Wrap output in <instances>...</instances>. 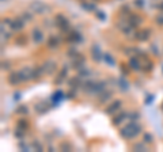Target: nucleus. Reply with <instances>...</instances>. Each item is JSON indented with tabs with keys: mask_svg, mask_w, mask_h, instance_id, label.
Returning a JSON list of instances; mask_svg holds the SVG:
<instances>
[{
	"mask_svg": "<svg viewBox=\"0 0 163 152\" xmlns=\"http://www.w3.org/2000/svg\"><path fill=\"white\" fill-rule=\"evenodd\" d=\"M141 133V126L139 124H136V121H131L128 125H125V128L120 130L121 137L124 138H133L137 135Z\"/></svg>",
	"mask_w": 163,
	"mask_h": 152,
	"instance_id": "nucleus-1",
	"label": "nucleus"
},
{
	"mask_svg": "<svg viewBox=\"0 0 163 152\" xmlns=\"http://www.w3.org/2000/svg\"><path fill=\"white\" fill-rule=\"evenodd\" d=\"M30 10L34 12V14H38V15H42L45 12H48L49 10V6L45 4L44 2H39V0H34L30 3Z\"/></svg>",
	"mask_w": 163,
	"mask_h": 152,
	"instance_id": "nucleus-2",
	"label": "nucleus"
},
{
	"mask_svg": "<svg viewBox=\"0 0 163 152\" xmlns=\"http://www.w3.org/2000/svg\"><path fill=\"white\" fill-rule=\"evenodd\" d=\"M54 23H56L57 27H59L60 30H61L63 33H65V34H67L68 31L71 30V27H69V22H68V19L64 17V15H61V14L56 15V20H54Z\"/></svg>",
	"mask_w": 163,
	"mask_h": 152,
	"instance_id": "nucleus-3",
	"label": "nucleus"
},
{
	"mask_svg": "<svg viewBox=\"0 0 163 152\" xmlns=\"http://www.w3.org/2000/svg\"><path fill=\"white\" fill-rule=\"evenodd\" d=\"M65 40L68 42H72V44H82L83 42V37L79 31H75V30H69L67 33V38Z\"/></svg>",
	"mask_w": 163,
	"mask_h": 152,
	"instance_id": "nucleus-4",
	"label": "nucleus"
},
{
	"mask_svg": "<svg viewBox=\"0 0 163 152\" xmlns=\"http://www.w3.org/2000/svg\"><path fill=\"white\" fill-rule=\"evenodd\" d=\"M117 26H118V29L121 30V33L125 34V35H131V34H132V31L135 30V27H133V26L131 25L129 22H128V19L118 22V23H117Z\"/></svg>",
	"mask_w": 163,
	"mask_h": 152,
	"instance_id": "nucleus-5",
	"label": "nucleus"
},
{
	"mask_svg": "<svg viewBox=\"0 0 163 152\" xmlns=\"http://www.w3.org/2000/svg\"><path fill=\"white\" fill-rule=\"evenodd\" d=\"M149 35H151V30H148V29H143V30H137L135 33V40L139 41V42H144V41H147L149 38Z\"/></svg>",
	"mask_w": 163,
	"mask_h": 152,
	"instance_id": "nucleus-6",
	"label": "nucleus"
},
{
	"mask_svg": "<svg viewBox=\"0 0 163 152\" xmlns=\"http://www.w3.org/2000/svg\"><path fill=\"white\" fill-rule=\"evenodd\" d=\"M121 107H122V102H121L120 99H115L113 103H110L109 106L105 109V113H106V114H109V116H112V114H114L115 111H118Z\"/></svg>",
	"mask_w": 163,
	"mask_h": 152,
	"instance_id": "nucleus-7",
	"label": "nucleus"
},
{
	"mask_svg": "<svg viewBox=\"0 0 163 152\" xmlns=\"http://www.w3.org/2000/svg\"><path fill=\"white\" fill-rule=\"evenodd\" d=\"M41 67H42L45 75H52V73H54L57 69V64L54 61H45Z\"/></svg>",
	"mask_w": 163,
	"mask_h": 152,
	"instance_id": "nucleus-8",
	"label": "nucleus"
},
{
	"mask_svg": "<svg viewBox=\"0 0 163 152\" xmlns=\"http://www.w3.org/2000/svg\"><path fill=\"white\" fill-rule=\"evenodd\" d=\"M85 62H86V57L82 56V54H78V56L75 57V59H72V65L71 67L73 68V69H82V68L85 67Z\"/></svg>",
	"mask_w": 163,
	"mask_h": 152,
	"instance_id": "nucleus-9",
	"label": "nucleus"
},
{
	"mask_svg": "<svg viewBox=\"0 0 163 152\" xmlns=\"http://www.w3.org/2000/svg\"><path fill=\"white\" fill-rule=\"evenodd\" d=\"M10 26H11V30L15 31V33H18V31L23 30V27H25V20H23V18H18V19H14L11 23H10Z\"/></svg>",
	"mask_w": 163,
	"mask_h": 152,
	"instance_id": "nucleus-10",
	"label": "nucleus"
},
{
	"mask_svg": "<svg viewBox=\"0 0 163 152\" xmlns=\"http://www.w3.org/2000/svg\"><path fill=\"white\" fill-rule=\"evenodd\" d=\"M20 79L22 82H27V80H31V75H33V68L30 67H23L22 69L19 71Z\"/></svg>",
	"mask_w": 163,
	"mask_h": 152,
	"instance_id": "nucleus-11",
	"label": "nucleus"
},
{
	"mask_svg": "<svg viewBox=\"0 0 163 152\" xmlns=\"http://www.w3.org/2000/svg\"><path fill=\"white\" fill-rule=\"evenodd\" d=\"M68 69H69V67H68V65H64V67L61 68V71H60V72H59V75H57V78H56V79H54V84H61V83L64 82L65 79H67Z\"/></svg>",
	"mask_w": 163,
	"mask_h": 152,
	"instance_id": "nucleus-12",
	"label": "nucleus"
},
{
	"mask_svg": "<svg viewBox=\"0 0 163 152\" xmlns=\"http://www.w3.org/2000/svg\"><path fill=\"white\" fill-rule=\"evenodd\" d=\"M91 56H93V59L95 60V61H101V60H103V53H102L101 48H99V45H93V48H91Z\"/></svg>",
	"mask_w": 163,
	"mask_h": 152,
	"instance_id": "nucleus-13",
	"label": "nucleus"
},
{
	"mask_svg": "<svg viewBox=\"0 0 163 152\" xmlns=\"http://www.w3.org/2000/svg\"><path fill=\"white\" fill-rule=\"evenodd\" d=\"M7 82L10 83L11 86H18L20 82H22V79H20V75H19V71L18 72H11L8 75V78H7Z\"/></svg>",
	"mask_w": 163,
	"mask_h": 152,
	"instance_id": "nucleus-14",
	"label": "nucleus"
},
{
	"mask_svg": "<svg viewBox=\"0 0 163 152\" xmlns=\"http://www.w3.org/2000/svg\"><path fill=\"white\" fill-rule=\"evenodd\" d=\"M65 96V94L63 93L61 90H57L56 93H53L52 94V96H51V102H52V105L53 106H57V105L60 103V102L63 101V98Z\"/></svg>",
	"mask_w": 163,
	"mask_h": 152,
	"instance_id": "nucleus-15",
	"label": "nucleus"
},
{
	"mask_svg": "<svg viewBox=\"0 0 163 152\" xmlns=\"http://www.w3.org/2000/svg\"><path fill=\"white\" fill-rule=\"evenodd\" d=\"M128 22H129L131 25L136 29V27H139V26L143 23V18H141L140 15H137V14H131L129 17H128Z\"/></svg>",
	"mask_w": 163,
	"mask_h": 152,
	"instance_id": "nucleus-16",
	"label": "nucleus"
},
{
	"mask_svg": "<svg viewBox=\"0 0 163 152\" xmlns=\"http://www.w3.org/2000/svg\"><path fill=\"white\" fill-rule=\"evenodd\" d=\"M60 42H61V40H60V37L57 35H51L48 38V42H46V45H48L49 49H56L60 46Z\"/></svg>",
	"mask_w": 163,
	"mask_h": 152,
	"instance_id": "nucleus-17",
	"label": "nucleus"
},
{
	"mask_svg": "<svg viewBox=\"0 0 163 152\" xmlns=\"http://www.w3.org/2000/svg\"><path fill=\"white\" fill-rule=\"evenodd\" d=\"M82 90L85 91L88 95H93L95 94V82H86L82 84Z\"/></svg>",
	"mask_w": 163,
	"mask_h": 152,
	"instance_id": "nucleus-18",
	"label": "nucleus"
},
{
	"mask_svg": "<svg viewBox=\"0 0 163 152\" xmlns=\"http://www.w3.org/2000/svg\"><path fill=\"white\" fill-rule=\"evenodd\" d=\"M31 35H33V42L34 44H42L44 42V33H42V30H39V29H34L33 33H31Z\"/></svg>",
	"mask_w": 163,
	"mask_h": 152,
	"instance_id": "nucleus-19",
	"label": "nucleus"
},
{
	"mask_svg": "<svg viewBox=\"0 0 163 152\" xmlns=\"http://www.w3.org/2000/svg\"><path fill=\"white\" fill-rule=\"evenodd\" d=\"M128 64H129V68H132V69H135V71L143 69V65H141L140 59H139V57H131V60H129Z\"/></svg>",
	"mask_w": 163,
	"mask_h": 152,
	"instance_id": "nucleus-20",
	"label": "nucleus"
},
{
	"mask_svg": "<svg viewBox=\"0 0 163 152\" xmlns=\"http://www.w3.org/2000/svg\"><path fill=\"white\" fill-rule=\"evenodd\" d=\"M68 84H69L71 88H75V90H78L79 87H82V78L80 76H73V78H71L69 82H68Z\"/></svg>",
	"mask_w": 163,
	"mask_h": 152,
	"instance_id": "nucleus-21",
	"label": "nucleus"
},
{
	"mask_svg": "<svg viewBox=\"0 0 163 152\" xmlns=\"http://www.w3.org/2000/svg\"><path fill=\"white\" fill-rule=\"evenodd\" d=\"M125 118H128V113L121 111V113H118L117 116H114V118H113L112 122H113V125H120Z\"/></svg>",
	"mask_w": 163,
	"mask_h": 152,
	"instance_id": "nucleus-22",
	"label": "nucleus"
},
{
	"mask_svg": "<svg viewBox=\"0 0 163 152\" xmlns=\"http://www.w3.org/2000/svg\"><path fill=\"white\" fill-rule=\"evenodd\" d=\"M44 73V69L42 67H34L33 68V75H31V80H37V79H41Z\"/></svg>",
	"mask_w": 163,
	"mask_h": 152,
	"instance_id": "nucleus-23",
	"label": "nucleus"
},
{
	"mask_svg": "<svg viewBox=\"0 0 163 152\" xmlns=\"http://www.w3.org/2000/svg\"><path fill=\"white\" fill-rule=\"evenodd\" d=\"M112 95H113V93L112 91H102L101 94H99V98H98V101H99V103H106L107 101H109L110 98H112Z\"/></svg>",
	"mask_w": 163,
	"mask_h": 152,
	"instance_id": "nucleus-24",
	"label": "nucleus"
},
{
	"mask_svg": "<svg viewBox=\"0 0 163 152\" xmlns=\"http://www.w3.org/2000/svg\"><path fill=\"white\" fill-rule=\"evenodd\" d=\"M48 110H49V103H46V102H39L35 106V111L39 113V114H44V113H46Z\"/></svg>",
	"mask_w": 163,
	"mask_h": 152,
	"instance_id": "nucleus-25",
	"label": "nucleus"
},
{
	"mask_svg": "<svg viewBox=\"0 0 163 152\" xmlns=\"http://www.w3.org/2000/svg\"><path fill=\"white\" fill-rule=\"evenodd\" d=\"M117 84L120 86V88L122 91H128V90H129V83H128V80L125 79L124 76H121L120 79L117 80Z\"/></svg>",
	"mask_w": 163,
	"mask_h": 152,
	"instance_id": "nucleus-26",
	"label": "nucleus"
},
{
	"mask_svg": "<svg viewBox=\"0 0 163 152\" xmlns=\"http://www.w3.org/2000/svg\"><path fill=\"white\" fill-rule=\"evenodd\" d=\"M17 128L26 132V129H29V121L26 118H19L18 120V122H17Z\"/></svg>",
	"mask_w": 163,
	"mask_h": 152,
	"instance_id": "nucleus-27",
	"label": "nucleus"
},
{
	"mask_svg": "<svg viewBox=\"0 0 163 152\" xmlns=\"http://www.w3.org/2000/svg\"><path fill=\"white\" fill-rule=\"evenodd\" d=\"M103 61L106 62L109 67H114V65H115V60L113 59L110 53H103Z\"/></svg>",
	"mask_w": 163,
	"mask_h": 152,
	"instance_id": "nucleus-28",
	"label": "nucleus"
},
{
	"mask_svg": "<svg viewBox=\"0 0 163 152\" xmlns=\"http://www.w3.org/2000/svg\"><path fill=\"white\" fill-rule=\"evenodd\" d=\"M80 6H82V8H85L86 11H97V6L95 4H93V3H87V2H82L80 3Z\"/></svg>",
	"mask_w": 163,
	"mask_h": 152,
	"instance_id": "nucleus-29",
	"label": "nucleus"
},
{
	"mask_svg": "<svg viewBox=\"0 0 163 152\" xmlns=\"http://www.w3.org/2000/svg\"><path fill=\"white\" fill-rule=\"evenodd\" d=\"M106 90V82H95V94H101Z\"/></svg>",
	"mask_w": 163,
	"mask_h": 152,
	"instance_id": "nucleus-30",
	"label": "nucleus"
},
{
	"mask_svg": "<svg viewBox=\"0 0 163 152\" xmlns=\"http://www.w3.org/2000/svg\"><path fill=\"white\" fill-rule=\"evenodd\" d=\"M17 114H19V116H26V114H29L27 106H25V105H20L19 107H17Z\"/></svg>",
	"mask_w": 163,
	"mask_h": 152,
	"instance_id": "nucleus-31",
	"label": "nucleus"
},
{
	"mask_svg": "<svg viewBox=\"0 0 163 152\" xmlns=\"http://www.w3.org/2000/svg\"><path fill=\"white\" fill-rule=\"evenodd\" d=\"M91 75V71L90 69H87V68H82V69H79V76L80 78H88V76Z\"/></svg>",
	"mask_w": 163,
	"mask_h": 152,
	"instance_id": "nucleus-32",
	"label": "nucleus"
},
{
	"mask_svg": "<svg viewBox=\"0 0 163 152\" xmlns=\"http://www.w3.org/2000/svg\"><path fill=\"white\" fill-rule=\"evenodd\" d=\"M128 118L131 120V121H137L139 118H140V114L136 111H132V113H128Z\"/></svg>",
	"mask_w": 163,
	"mask_h": 152,
	"instance_id": "nucleus-33",
	"label": "nucleus"
},
{
	"mask_svg": "<svg viewBox=\"0 0 163 152\" xmlns=\"http://www.w3.org/2000/svg\"><path fill=\"white\" fill-rule=\"evenodd\" d=\"M146 143H137V144H135V147H133V149L135 151H148L147 149V147L144 145Z\"/></svg>",
	"mask_w": 163,
	"mask_h": 152,
	"instance_id": "nucleus-34",
	"label": "nucleus"
},
{
	"mask_svg": "<svg viewBox=\"0 0 163 152\" xmlns=\"http://www.w3.org/2000/svg\"><path fill=\"white\" fill-rule=\"evenodd\" d=\"M22 18H23V20H25V22H26V20H27V22H29V20H33V14H31V12H29V11H25L22 14Z\"/></svg>",
	"mask_w": 163,
	"mask_h": 152,
	"instance_id": "nucleus-35",
	"label": "nucleus"
},
{
	"mask_svg": "<svg viewBox=\"0 0 163 152\" xmlns=\"http://www.w3.org/2000/svg\"><path fill=\"white\" fill-rule=\"evenodd\" d=\"M95 14H97V18H98L99 20H102V22H103V20L106 19V14H105L103 11H99V10H97Z\"/></svg>",
	"mask_w": 163,
	"mask_h": 152,
	"instance_id": "nucleus-36",
	"label": "nucleus"
},
{
	"mask_svg": "<svg viewBox=\"0 0 163 152\" xmlns=\"http://www.w3.org/2000/svg\"><path fill=\"white\" fill-rule=\"evenodd\" d=\"M152 141H154V137H152V135L151 133H146V135H144V143H148V144H151Z\"/></svg>",
	"mask_w": 163,
	"mask_h": 152,
	"instance_id": "nucleus-37",
	"label": "nucleus"
},
{
	"mask_svg": "<svg viewBox=\"0 0 163 152\" xmlns=\"http://www.w3.org/2000/svg\"><path fill=\"white\" fill-rule=\"evenodd\" d=\"M67 54H68V57H71V59H75V57L79 54V52H78V50H75V49H69Z\"/></svg>",
	"mask_w": 163,
	"mask_h": 152,
	"instance_id": "nucleus-38",
	"label": "nucleus"
},
{
	"mask_svg": "<svg viewBox=\"0 0 163 152\" xmlns=\"http://www.w3.org/2000/svg\"><path fill=\"white\" fill-rule=\"evenodd\" d=\"M23 136H25V130L18 129L17 128V130H15V137L17 138H23Z\"/></svg>",
	"mask_w": 163,
	"mask_h": 152,
	"instance_id": "nucleus-39",
	"label": "nucleus"
},
{
	"mask_svg": "<svg viewBox=\"0 0 163 152\" xmlns=\"http://www.w3.org/2000/svg\"><path fill=\"white\" fill-rule=\"evenodd\" d=\"M15 42H17L18 45H25V42H27V38H26V37H19V38H17Z\"/></svg>",
	"mask_w": 163,
	"mask_h": 152,
	"instance_id": "nucleus-40",
	"label": "nucleus"
},
{
	"mask_svg": "<svg viewBox=\"0 0 163 152\" xmlns=\"http://www.w3.org/2000/svg\"><path fill=\"white\" fill-rule=\"evenodd\" d=\"M75 88H72V91H69L68 94H65V98H68V99H73L76 96V94H75Z\"/></svg>",
	"mask_w": 163,
	"mask_h": 152,
	"instance_id": "nucleus-41",
	"label": "nucleus"
},
{
	"mask_svg": "<svg viewBox=\"0 0 163 152\" xmlns=\"http://www.w3.org/2000/svg\"><path fill=\"white\" fill-rule=\"evenodd\" d=\"M33 148L35 149V151H42V149H44L42 145H41L38 141H34V143H33Z\"/></svg>",
	"mask_w": 163,
	"mask_h": 152,
	"instance_id": "nucleus-42",
	"label": "nucleus"
},
{
	"mask_svg": "<svg viewBox=\"0 0 163 152\" xmlns=\"http://www.w3.org/2000/svg\"><path fill=\"white\" fill-rule=\"evenodd\" d=\"M152 68H154L152 62H151V61H148V62H146V67H144L143 69H144V71H147V72H149V71H152Z\"/></svg>",
	"mask_w": 163,
	"mask_h": 152,
	"instance_id": "nucleus-43",
	"label": "nucleus"
},
{
	"mask_svg": "<svg viewBox=\"0 0 163 152\" xmlns=\"http://www.w3.org/2000/svg\"><path fill=\"white\" fill-rule=\"evenodd\" d=\"M152 101H154V95H152V94H148L146 98V105H151Z\"/></svg>",
	"mask_w": 163,
	"mask_h": 152,
	"instance_id": "nucleus-44",
	"label": "nucleus"
},
{
	"mask_svg": "<svg viewBox=\"0 0 163 152\" xmlns=\"http://www.w3.org/2000/svg\"><path fill=\"white\" fill-rule=\"evenodd\" d=\"M19 148L22 149V151H29V149H30V147L26 145V144L23 143V141H20V143H19Z\"/></svg>",
	"mask_w": 163,
	"mask_h": 152,
	"instance_id": "nucleus-45",
	"label": "nucleus"
},
{
	"mask_svg": "<svg viewBox=\"0 0 163 152\" xmlns=\"http://www.w3.org/2000/svg\"><path fill=\"white\" fill-rule=\"evenodd\" d=\"M155 20H156V23H158V25L163 26V14H162V15H158V17H156V19H155Z\"/></svg>",
	"mask_w": 163,
	"mask_h": 152,
	"instance_id": "nucleus-46",
	"label": "nucleus"
},
{
	"mask_svg": "<svg viewBox=\"0 0 163 152\" xmlns=\"http://www.w3.org/2000/svg\"><path fill=\"white\" fill-rule=\"evenodd\" d=\"M121 14H128V15H131V14H129V7H128V6L121 7Z\"/></svg>",
	"mask_w": 163,
	"mask_h": 152,
	"instance_id": "nucleus-47",
	"label": "nucleus"
},
{
	"mask_svg": "<svg viewBox=\"0 0 163 152\" xmlns=\"http://www.w3.org/2000/svg\"><path fill=\"white\" fill-rule=\"evenodd\" d=\"M135 6L139 7V8H141V7L144 6V0H135Z\"/></svg>",
	"mask_w": 163,
	"mask_h": 152,
	"instance_id": "nucleus-48",
	"label": "nucleus"
},
{
	"mask_svg": "<svg viewBox=\"0 0 163 152\" xmlns=\"http://www.w3.org/2000/svg\"><path fill=\"white\" fill-rule=\"evenodd\" d=\"M60 148H61L63 151H67V149H71V145H69V144H67V143H64V144L60 145Z\"/></svg>",
	"mask_w": 163,
	"mask_h": 152,
	"instance_id": "nucleus-49",
	"label": "nucleus"
},
{
	"mask_svg": "<svg viewBox=\"0 0 163 152\" xmlns=\"http://www.w3.org/2000/svg\"><path fill=\"white\" fill-rule=\"evenodd\" d=\"M151 49L154 50V54H155V56H159V50L156 49V45H155V44H152V45H151Z\"/></svg>",
	"mask_w": 163,
	"mask_h": 152,
	"instance_id": "nucleus-50",
	"label": "nucleus"
},
{
	"mask_svg": "<svg viewBox=\"0 0 163 152\" xmlns=\"http://www.w3.org/2000/svg\"><path fill=\"white\" fill-rule=\"evenodd\" d=\"M2 68H3V69H8V68H10V62L8 61H3V62H2Z\"/></svg>",
	"mask_w": 163,
	"mask_h": 152,
	"instance_id": "nucleus-51",
	"label": "nucleus"
},
{
	"mask_svg": "<svg viewBox=\"0 0 163 152\" xmlns=\"http://www.w3.org/2000/svg\"><path fill=\"white\" fill-rule=\"evenodd\" d=\"M20 99V93H14V101H19Z\"/></svg>",
	"mask_w": 163,
	"mask_h": 152,
	"instance_id": "nucleus-52",
	"label": "nucleus"
},
{
	"mask_svg": "<svg viewBox=\"0 0 163 152\" xmlns=\"http://www.w3.org/2000/svg\"><path fill=\"white\" fill-rule=\"evenodd\" d=\"M158 8H159V10H160V11H163V3H160V4H159V6H158Z\"/></svg>",
	"mask_w": 163,
	"mask_h": 152,
	"instance_id": "nucleus-53",
	"label": "nucleus"
}]
</instances>
